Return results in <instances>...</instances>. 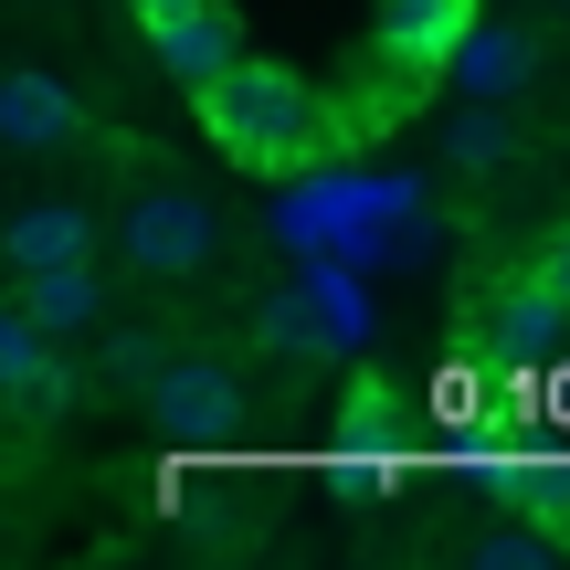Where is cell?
Listing matches in <instances>:
<instances>
[{"instance_id":"obj_1","label":"cell","mask_w":570,"mask_h":570,"mask_svg":"<svg viewBox=\"0 0 570 570\" xmlns=\"http://www.w3.org/2000/svg\"><path fill=\"white\" fill-rule=\"evenodd\" d=\"M202 117H212V138H223L244 169H306V159H327V117H317V96H306L285 63L233 53L223 75L202 85Z\"/></svg>"},{"instance_id":"obj_2","label":"cell","mask_w":570,"mask_h":570,"mask_svg":"<svg viewBox=\"0 0 570 570\" xmlns=\"http://www.w3.org/2000/svg\"><path fill=\"white\" fill-rule=\"evenodd\" d=\"M117 254H127V275H148V285H202L212 265H223V223H212L202 190L138 180L127 212H117Z\"/></svg>"},{"instance_id":"obj_3","label":"cell","mask_w":570,"mask_h":570,"mask_svg":"<svg viewBox=\"0 0 570 570\" xmlns=\"http://www.w3.org/2000/svg\"><path fill=\"white\" fill-rule=\"evenodd\" d=\"M138 412L169 423V433H212V423L244 412V370L212 360V348H159V370L138 381Z\"/></svg>"},{"instance_id":"obj_4","label":"cell","mask_w":570,"mask_h":570,"mask_svg":"<svg viewBox=\"0 0 570 570\" xmlns=\"http://www.w3.org/2000/svg\"><path fill=\"white\" fill-rule=\"evenodd\" d=\"M75 138H85L75 85L42 75V63H0V148H11V159H63Z\"/></svg>"},{"instance_id":"obj_5","label":"cell","mask_w":570,"mask_h":570,"mask_svg":"<svg viewBox=\"0 0 570 570\" xmlns=\"http://www.w3.org/2000/svg\"><path fill=\"white\" fill-rule=\"evenodd\" d=\"M0 265H11V285L53 275V265H96V212L85 202H21L0 223Z\"/></svg>"},{"instance_id":"obj_6","label":"cell","mask_w":570,"mask_h":570,"mask_svg":"<svg viewBox=\"0 0 570 570\" xmlns=\"http://www.w3.org/2000/svg\"><path fill=\"white\" fill-rule=\"evenodd\" d=\"M444 63H454L465 96L508 106V96H529V85H539V32H529V21H487V32H454Z\"/></svg>"},{"instance_id":"obj_7","label":"cell","mask_w":570,"mask_h":570,"mask_svg":"<svg viewBox=\"0 0 570 570\" xmlns=\"http://www.w3.org/2000/svg\"><path fill=\"white\" fill-rule=\"evenodd\" d=\"M148 42H159V63L202 96L212 75H223L233 53H244V32H233V11H212V0H180V11H159L148 21Z\"/></svg>"},{"instance_id":"obj_8","label":"cell","mask_w":570,"mask_h":570,"mask_svg":"<svg viewBox=\"0 0 570 570\" xmlns=\"http://www.w3.org/2000/svg\"><path fill=\"white\" fill-rule=\"evenodd\" d=\"M11 306L42 327V338H85V327L106 317V285H96V265H53V275H21Z\"/></svg>"},{"instance_id":"obj_9","label":"cell","mask_w":570,"mask_h":570,"mask_svg":"<svg viewBox=\"0 0 570 570\" xmlns=\"http://www.w3.org/2000/svg\"><path fill=\"white\" fill-rule=\"evenodd\" d=\"M0 402L11 412H53V338L0 296Z\"/></svg>"},{"instance_id":"obj_10","label":"cell","mask_w":570,"mask_h":570,"mask_svg":"<svg viewBox=\"0 0 570 570\" xmlns=\"http://www.w3.org/2000/svg\"><path fill=\"white\" fill-rule=\"evenodd\" d=\"M444 159H454V169H465V180H497V169H508V159H518V127H508V117H497V106H487V96H465V117H454V127H444Z\"/></svg>"},{"instance_id":"obj_11","label":"cell","mask_w":570,"mask_h":570,"mask_svg":"<svg viewBox=\"0 0 570 570\" xmlns=\"http://www.w3.org/2000/svg\"><path fill=\"white\" fill-rule=\"evenodd\" d=\"M454 32H465V0H402V11H391V42H402V53H423V63H444Z\"/></svg>"},{"instance_id":"obj_12","label":"cell","mask_w":570,"mask_h":570,"mask_svg":"<svg viewBox=\"0 0 570 570\" xmlns=\"http://www.w3.org/2000/svg\"><path fill=\"white\" fill-rule=\"evenodd\" d=\"M254 348H265V360H306V348H317L306 296H265V306H254Z\"/></svg>"},{"instance_id":"obj_13","label":"cell","mask_w":570,"mask_h":570,"mask_svg":"<svg viewBox=\"0 0 570 570\" xmlns=\"http://www.w3.org/2000/svg\"><path fill=\"white\" fill-rule=\"evenodd\" d=\"M148 370H159V327H148V317L106 327V381H148Z\"/></svg>"},{"instance_id":"obj_14","label":"cell","mask_w":570,"mask_h":570,"mask_svg":"<svg viewBox=\"0 0 570 570\" xmlns=\"http://www.w3.org/2000/svg\"><path fill=\"white\" fill-rule=\"evenodd\" d=\"M475 560H487V570H539L550 539H539V529H497V539H475Z\"/></svg>"},{"instance_id":"obj_15","label":"cell","mask_w":570,"mask_h":570,"mask_svg":"<svg viewBox=\"0 0 570 570\" xmlns=\"http://www.w3.org/2000/svg\"><path fill=\"white\" fill-rule=\"evenodd\" d=\"M539 285H550V296H560V317H570V233L550 244V265H539Z\"/></svg>"},{"instance_id":"obj_16","label":"cell","mask_w":570,"mask_h":570,"mask_svg":"<svg viewBox=\"0 0 570 570\" xmlns=\"http://www.w3.org/2000/svg\"><path fill=\"white\" fill-rule=\"evenodd\" d=\"M159 11H180V0H138V21H159Z\"/></svg>"},{"instance_id":"obj_17","label":"cell","mask_w":570,"mask_h":570,"mask_svg":"<svg viewBox=\"0 0 570 570\" xmlns=\"http://www.w3.org/2000/svg\"><path fill=\"white\" fill-rule=\"evenodd\" d=\"M560 11H570V0H560Z\"/></svg>"}]
</instances>
